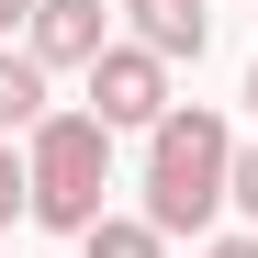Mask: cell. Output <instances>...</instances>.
I'll use <instances>...</instances> for the list:
<instances>
[{
    "instance_id": "1",
    "label": "cell",
    "mask_w": 258,
    "mask_h": 258,
    "mask_svg": "<svg viewBox=\"0 0 258 258\" xmlns=\"http://www.w3.org/2000/svg\"><path fill=\"white\" fill-rule=\"evenodd\" d=\"M225 202H236V123L213 101H180L146 135V225L157 236H213Z\"/></svg>"
},
{
    "instance_id": "2",
    "label": "cell",
    "mask_w": 258,
    "mask_h": 258,
    "mask_svg": "<svg viewBox=\"0 0 258 258\" xmlns=\"http://www.w3.org/2000/svg\"><path fill=\"white\" fill-rule=\"evenodd\" d=\"M23 168H34V225L45 236H90L101 225V191H112V123L101 112H56L45 135H23Z\"/></svg>"
},
{
    "instance_id": "3",
    "label": "cell",
    "mask_w": 258,
    "mask_h": 258,
    "mask_svg": "<svg viewBox=\"0 0 258 258\" xmlns=\"http://www.w3.org/2000/svg\"><path fill=\"white\" fill-rule=\"evenodd\" d=\"M79 112H101L112 135H157L180 101H168V68H157L146 45H112V56L90 68V101H79Z\"/></svg>"
},
{
    "instance_id": "4",
    "label": "cell",
    "mask_w": 258,
    "mask_h": 258,
    "mask_svg": "<svg viewBox=\"0 0 258 258\" xmlns=\"http://www.w3.org/2000/svg\"><path fill=\"white\" fill-rule=\"evenodd\" d=\"M23 45L45 56V68H79V79H90V68L112 56V12H101V0H45Z\"/></svg>"
},
{
    "instance_id": "5",
    "label": "cell",
    "mask_w": 258,
    "mask_h": 258,
    "mask_svg": "<svg viewBox=\"0 0 258 258\" xmlns=\"http://www.w3.org/2000/svg\"><path fill=\"white\" fill-rule=\"evenodd\" d=\"M123 45H146L157 68H191L213 45V12L202 0H123Z\"/></svg>"
},
{
    "instance_id": "6",
    "label": "cell",
    "mask_w": 258,
    "mask_h": 258,
    "mask_svg": "<svg viewBox=\"0 0 258 258\" xmlns=\"http://www.w3.org/2000/svg\"><path fill=\"white\" fill-rule=\"evenodd\" d=\"M45 56H34V45H12V56H0V146H12V135H45V123H56V101H45Z\"/></svg>"
},
{
    "instance_id": "7",
    "label": "cell",
    "mask_w": 258,
    "mask_h": 258,
    "mask_svg": "<svg viewBox=\"0 0 258 258\" xmlns=\"http://www.w3.org/2000/svg\"><path fill=\"white\" fill-rule=\"evenodd\" d=\"M79 258H168V236L146 225V213H101V225L79 236Z\"/></svg>"
},
{
    "instance_id": "8",
    "label": "cell",
    "mask_w": 258,
    "mask_h": 258,
    "mask_svg": "<svg viewBox=\"0 0 258 258\" xmlns=\"http://www.w3.org/2000/svg\"><path fill=\"white\" fill-rule=\"evenodd\" d=\"M12 213H34V168L0 146V236H12Z\"/></svg>"
},
{
    "instance_id": "9",
    "label": "cell",
    "mask_w": 258,
    "mask_h": 258,
    "mask_svg": "<svg viewBox=\"0 0 258 258\" xmlns=\"http://www.w3.org/2000/svg\"><path fill=\"white\" fill-rule=\"evenodd\" d=\"M236 213L258 225V146H236Z\"/></svg>"
},
{
    "instance_id": "10",
    "label": "cell",
    "mask_w": 258,
    "mask_h": 258,
    "mask_svg": "<svg viewBox=\"0 0 258 258\" xmlns=\"http://www.w3.org/2000/svg\"><path fill=\"white\" fill-rule=\"evenodd\" d=\"M202 258H258V236H202Z\"/></svg>"
},
{
    "instance_id": "11",
    "label": "cell",
    "mask_w": 258,
    "mask_h": 258,
    "mask_svg": "<svg viewBox=\"0 0 258 258\" xmlns=\"http://www.w3.org/2000/svg\"><path fill=\"white\" fill-rule=\"evenodd\" d=\"M34 12H45V0H0V34H12V23H23V34H34Z\"/></svg>"
},
{
    "instance_id": "12",
    "label": "cell",
    "mask_w": 258,
    "mask_h": 258,
    "mask_svg": "<svg viewBox=\"0 0 258 258\" xmlns=\"http://www.w3.org/2000/svg\"><path fill=\"white\" fill-rule=\"evenodd\" d=\"M247 112H258V68H247Z\"/></svg>"
}]
</instances>
